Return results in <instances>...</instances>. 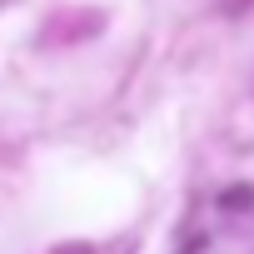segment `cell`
Segmentation results:
<instances>
[{"mask_svg": "<svg viewBox=\"0 0 254 254\" xmlns=\"http://www.w3.org/2000/svg\"><path fill=\"white\" fill-rule=\"evenodd\" d=\"M60 254H90V249H85V244H65Z\"/></svg>", "mask_w": 254, "mask_h": 254, "instance_id": "1", "label": "cell"}]
</instances>
